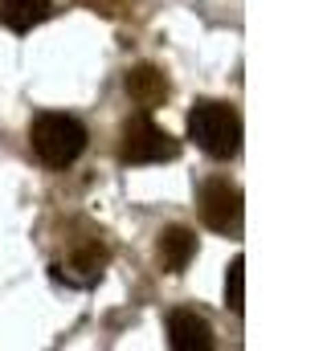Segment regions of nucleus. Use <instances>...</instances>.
<instances>
[{
  "label": "nucleus",
  "mask_w": 327,
  "mask_h": 351,
  "mask_svg": "<svg viewBox=\"0 0 327 351\" xmlns=\"http://www.w3.org/2000/svg\"><path fill=\"white\" fill-rule=\"evenodd\" d=\"M29 143H33V156L45 168H70L82 152H86V127H82L74 114L45 110V114L33 119Z\"/></svg>",
  "instance_id": "obj_2"
},
{
  "label": "nucleus",
  "mask_w": 327,
  "mask_h": 351,
  "mask_svg": "<svg viewBox=\"0 0 327 351\" xmlns=\"http://www.w3.org/2000/svg\"><path fill=\"white\" fill-rule=\"evenodd\" d=\"M201 221L213 233H238L242 229V188L229 180H205L201 184Z\"/></svg>",
  "instance_id": "obj_4"
},
{
  "label": "nucleus",
  "mask_w": 327,
  "mask_h": 351,
  "mask_svg": "<svg viewBox=\"0 0 327 351\" xmlns=\"http://www.w3.org/2000/svg\"><path fill=\"white\" fill-rule=\"evenodd\" d=\"M225 306H229L234 315L245 311V262L242 258H234V262H229V274H225Z\"/></svg>",
  "instance_id": "obj_9"
},
{
  "label": "nucleus",
  "mask_w": 327,
  "mask_h": 351,
  "mask_svg": "<svg viewBox=\"0 0 327 351\" xmlns=\"http://www.w3.org/2000/svg\"><path fill=\"white\" fill-rule=\"evenodd\" d=\"M176 156H180V143L164 127H156L148 114H135L123 123V135H119V160L123 164H164Z\"/></svg>",
  "instance_id": "obj_3"
},
{
  "label": "nucleus",
  "mask_w": 327,
  "mask_h": 351,
  "mask_svg": "<svg viewBox=\"0 0 327 351\" xmlns=\"http://www.w3.org/2000/svg\"><path fill=\"white\" fill-rule=\"evenodd\" d=\"M168 343L176 351H209L213 348V327L196 311H172L168 315Z\"/></svg>",
  "instance_id": "obj_5"
},
{
  "label": "nucleus",
  "mask_w": 327,
  "mask_h": 351,
  "mask_svg": "<svg viewBox=\"0 0 327 351\" xmlns=\"http://www.w3.org/2000/svg\"><path fill=\"white\" fill-rule=\"evenodd\" d=\"M188 139L213 160H234L242 152V114L229 102L205 98L188 110Z\"/></svg>",
  "instance_id": "obj_1"
},
{
  "label": "nucleus",
  "mask_w": 327,
  "mask_h": 351,
  "mask_svg": "<svg viewBox=\"0 0 327 351\" xmlns=\"http://www.w3.org/2000/svg\"><path fill=\"white\" fill-rule=\"evenodd\" d=\"M127 94L144 106V110H156L164 98H168V78H164L156 66H139L127 74Z\"/></svg>",
  "instance_id": "obj_8"
},
{
  "label": "nucleus",
  "mask_w": 327,
  "mask_h": 351,
  "mask_svg": "<svg viewBox=\"0 0 327 351\" xmlns=\"http://www.w3.org/2000/svg\"><path fill=\"white\" fill-rule=\"evenodd\" d=\"M49 12H54V0H0V25L12 33L41 25Z\"/></svg>",
  "instance_id": "obj_7"
},
{
  "label": "nucleus",
  "mask_w": 327,
  "mask_h": 351,
  "mask_svg": "<svg viewBox=\"0 0 327 351\" xmlns=\"http://www.w3.org/2000/svg\"><path fill=\"white\" fill-rule=\"evenodd\" d=\"M196 258V233L184 229V225H172L160 233V262L168 274H184L188 262Z\"/></svg>",
  "instance_id": "obj_6"
}]
</instances>
